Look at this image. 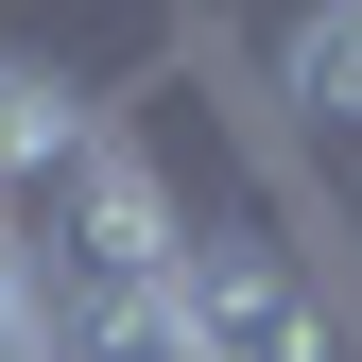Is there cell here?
<instances>
[{
  "mask_svg": "<svg viewBox=\"0 0 362 362\" xmlns=\"http://www.w3.org/2000/svg\"><path fill=\"white\" fill-rule=\"evenodd\" d=\"M276 121H310V139H362V18H293L276 35Z\"/></svg>",
  "mask_w": 362,
  "mask_h": 362,
  "instance_id": "3957f363",
  "label": "cell"
},
{
  "mask_svg": "<svg viewBox=\"0 0 362 362\" xmlns=\"http://www.w3.org/2000/svg\"><path fill=\"white\" fill-rule=\"evenodd\" d=\"M0 362H52V276H35L18 207H0Z\"/></svg>",
  "mask_w": 362,
  "mask_h": 362,
  "instance_id": "277c9868",
  "label": "cell"
},
{
  "mask_svg": "<svg viewBox=\"0 0 362 362\" xmlns=\"http://www.w3.org/2000/svg\"><path fill=\"white\" fill-rule=\"evenodd\" d=\"M104 139V104H86L69 69H35V52H0V207H35L52 173Z\"/></svg>",
  "mask_w": 362,
  "mask_h": 362,
  "instance_id": "7a4b0ae2",
  "label": "cell"
},
{
  "mask_svg": "<svg viewBox=\"0 0 362 362\" xmlns=\"http://www.w3.org/2000/svg\"><path fill=\"white\" fill-rule=\"evenodd\" d=\"M173 310H190L207 362H345V310H328V276H310V242L259 224V207H190Z\"/></svg>",
  "mask_w": 362,
  "mask_h": 362,
  "instance_id": "6da1fadb",
  "label": "cell"
}]
</instances>
